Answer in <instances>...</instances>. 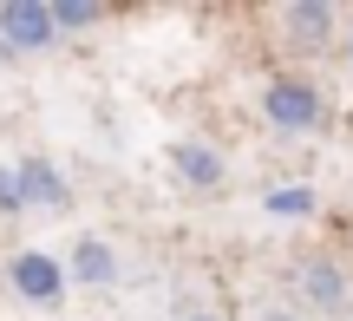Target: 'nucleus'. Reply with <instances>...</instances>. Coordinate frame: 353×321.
<instances>
[{
  "label": "nucleus",
  "mask_w": 353,
  "mask_h": 321,
  "mask_svg": "<svg viewBox=\"0 0 353 321\" xmlns=\"http://www.w3.org/2000/svg\"><path fill=\"white\" fill-rule=\"evenodd\" d=\"M13 177H20L26 210H65V177L46 164V157H20V164H13Z\"/></svg>",
  "instance_id": "20e7f679"
},
{
  "label": "nucleus",
  "mask_w": 353,
  "mask_h": 321,
  "mask_svg": "<svg viewBox=\"0 0 353 321\" xmlns=\"http://www.w3.org/2000/svg\"><path fill=\"white\" fill-rule=\"evenodd\" d=\"M0 39L13 52H46L52 46V7L46 0H7L0 7Z\"/></svg>",
  "instance_id": "f03ea898"
},
{
  "label": "nucleus",
  "mask_w": 353,
  "mask_h": 321,
  "mask_svg": "<svg viewBox=\"0 0 353 321\" xmlns=\"http://www.w3.org/2000/svg\"><path fill=\"white\" fill-rule=\"evenodd\" d=\"M301 289L321 302V309H341V302H347V275L334 269V262H307V269H301Z\"/></svg>",
  "instance_id": "6e6552de"
},
{
  "label": "nucleus",
  "mask_w": 353,
  "mask_h": 321,
  "mask_svg": "<svg viewBox=\"0 0 353 321\" xmlns=\"http://www.w3.org/2000/svg\"><path fill=\"white\" fill-rule=\"evenodd\" d=\"M190 321H216V315H190Z\"/></svg>",
  "instance_id": "f8f14e48"
},
{
  "label": "nucleus",
  "mask_w": 353,
  "mask_h": 321,
  "mask_svg": "<svg viewBox=\"0 0 353 321\" xmlns=\"http://www.w3.org/2000/svg\"><path fill=\"white\" fill-rule=\"evenodd\" d=\"M262 204H268V217H307L314 210V191L307 184H288V191H268Z\"/></svg>",
  "instance_id": "9d476101"
},
{
  "label": "nucleus",
  "mask_w": 353,
  "mask_h": 321,
  "mask_svg": "<svg viewBox=\"0 0 353 321\" xmlns=\"http://www.w3.org/2000/svg\"><path fill=\"white\" fill-rule=\"evenodd\" d=\"M281 20H288L294 46H321V39L334 33V7H327V0H294V7L281 13Z\"/></svg>",
  "instance_id": "0eeeda50"
},
{
  "label": "nucleus",
  "mask_w": 353,
  "mask_h": 321,
  "mask_svg": "<svg viewBox=\"0 0 353 321\" xmlns=\"http://www.w3.org/2000/svg\"><path fill=\"white\" fill-rule=\"evenodd\" d=\"M170 164H176V177L196 184V191H216V184H223V157H216L210 144H196V138H176L170 144Z\"/></svg>",
  "instance_id": "39448f33"
},
{
  "label": "nucleus",
  "mask_w": 353,
  "mask_h": 321,
  "mask_svg": "<svg viewBox=\"0 0 353 321\" xmlns=\"http://www.w3.org/2000/svg\"><path fill=\"white\" fill-rule=\"evenodd\" d=\"M13 210H26V197H20V177L0 164V217H13Z\"/></svg>",
  "instance_id": "9b49d317"
},
{
  "label": "nucleus",
  "mask_w": 353,
  "mask_h": 321,
  "mask_svg": "<svg viewBox=\"0 0 353 321\" xmlns=\"http://www.w3.org/2000/svg\"><path fill=\"white\" fill-rule=\"evenodd\" d=\"M99 20H105L99 0H59L52 7V33H79V26H99Z\"/></svg>",
  "instance_id": "1a4fd4ad"
},
{
  "label": "nucleus",
  "mask_w": 353,
  "mask_h": 321,
  "mask_svg": "<svg viewBox=\"0 0 353 321\" xmlns=\"http://www.w3.org/2000/svg\"><path fill=\"white\" fill-rule=\"evenodd\" d=\"M7 282L20 289L26 302H59L65 269H59V256H46V249H20V256L7 262Z\"/></svg>",
  "instance_id": "7ed1b4c3"
},
{
  "label": "nucleus",
  "mask_w": 353,
  "mask_h": 321,
  "mask_svg": "<svg viewBox=\"0 0 353 321\" xmlns=\"http://www.w3.org/2000/svg\"><path fill=\"white\" fill-rule=\"evenodd\" d=\"M65 269H72L79 282L105 289V282L118 275V256H112V243H99V236H79V243H72V262H65Z\"/></svg>",
  "instance_id": "423d86ee"
},
{
  "label": "nucleus",
  "mask_w": 353,
  "mask_h": 321,
  "mask_svg": "<svg viewBox=\"0 0 353 321\" xmlns=\"http://www.w3.org/2000/svg\"><path fill=\"white\" fill-rule=\"evenodd\" d=\"M262 118H268L275 131H307V125H321V92L301 86V79H268Z\"/></svg>",
  "instance_id": "f257e3e1"
},
{
  "label": "nucleus",
  "mask_w": 353,
  "mask_h": 321,
  "mask_svg": "<svg viewBox=\"0 0 353 321\" xmlns=\"http://www.w3.org/2000/svg\"><path fill=\"white\" fill-rule=\"evenodd\" d=\"M268 321H294V315H268Z\"/></svg>",
  "instance_id": "ddd939ff"
}]
</instances>
